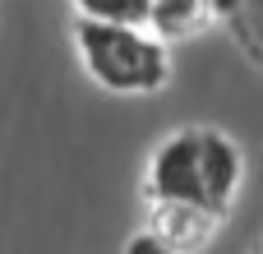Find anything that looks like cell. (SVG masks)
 Returning <instances> with one entry per match:
<instances>
[{
  "mask_svg": "<svg viewBox=\"0 0 263 254\" xmlns=\"http://www.w3.org/2000/svg\"><path fill=\"white\" fill-rule=\"evenodd\" d=\"M259 250H263V245H259Z\"/></svg>",
  "mask_w": 263,
  "mask_h": 254,
  "instance_id": "cell-7",
  "label": "cell"
},
{
  "mask_svg": "<svg viewBox=\"0 0 263 254\" xmlns=\"http://www.w3.org/2000/svg\"><path fill=\"white\" fill-rule=\"evenodd\" d=\"M222 14L231 19L245 56L263 69V0H222Z\"/></svg>",
  "mask_w": 263,
  "mask_h": 254,
  "instance_id": "cell-5",
  "label": "cell"
},
{
  "mask_svg": "<svg viewBox=\"0 0 263 254\" xmlns=\"http://www.w3.org/2000/svg\"><path fill=\"white\" fill-rule=\"evenodd\" d=\"M74 46L88 69V79L120 97H143L166 88L171 56L166 37L148 32V23H111V19H83L74 23Z\"/></svg>",
  "mask_w": 263,
  "mask_h": 254,
  "instance_id": "cell-1",
  "label": "cell"
},
{
  "mask_svg": "<svg viewBox=\"0 0 263 254\" xmlns=\"http://www.w3.org/2000/svg\"><path fill=\"white\" fill-rule=\"evenodd\" d=\"M222 9V0H153V32L162 37H190L199 32L213 14Z\"/></svg>",
  "mask_w": 263,
  "mask_h": 254,
  "instance_id": "cell-4",
  "label": "cell"
},
{
  "mask_svg": "<svg viewBox=\"0 0 263 254\" xmlns=\"http://www.w3.org/2000/svg\"><path fill=\"white\" fill-rule=\"evenodd\" d=\"M83 19H111V23H148L153 0H69Z\"/></svg>",
  "mask_w": 263,
  "mask_h": 254,
  "instance_id": "cell-6",
  "label": "cell"
},
{
  "mask_svg": "<svg viewBox=\"0 0 263 254\" xmlns=\"http://www.w3.org/2000/svg\"><path fill=\"white\" fill-rule=\"evenodd\" d=\"M217 213L194 208V204H153V236L162 250H203L213 241Z\"/></svg>",
  "mask_w": 263,
  "mask_h": 254,
  "instance_id": "cell-3",
  "label": "cell"
},
{
  "mask_svg": "<svg viewBox=\"0 0 263 254\" xmlns=\"http://www.w3.org/2000/svg\"><path fill=\"white\" fill-rule=\"evenodd\" d=\"M148 204H194V208H213L208 199V167H203V125L176 130L148 162V180H143ZM222 217V213H217Z\"/></svg>",
  "mask_w": 263,
  "mask_h": 254,
  "instance_id": "cell-2",
  "label": "cell"
}]
</instances>
